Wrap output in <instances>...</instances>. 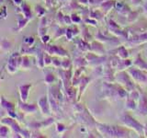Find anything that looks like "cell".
Returning a JSON list of instances; mask_svg holds the SVG:
<instances>
[{
    "label": "cell",
    "instance_id": "cell-1",
    "mask_svg": "<svg viewBox=\"0 0 147 138\" xmlns=\"http://www.w3.org/2000/svg\"><path fill=\"white\" fill-rule=\"evenodd\" d=\"M30 86H21L20 87V92H21V99L26 101L27 99V92H28V89H29Z\"/></svg>",
    "mask_w": 147,
    "mask_h": 138
}]
</instances>
